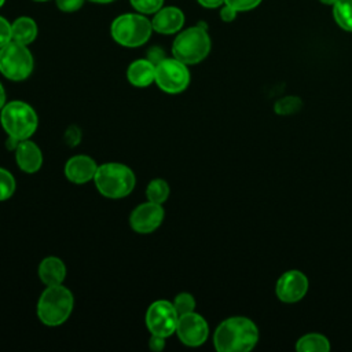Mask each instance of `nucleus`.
<instances>
[{"label": "nucleus", "instance_id": "obj_7", "mask_svg": "<svg viewBox=\"0 0 352 352\" xmlns=\"http://www.w3.org/2000/svg\"><path fill=\"white\" fill-rule=\"evenodd\" d=\"M33 56L28 45L11 40L0 48V73L11 81H23L33 72Z\"/></svg>", "mask_w": 352, "mask_h": 352}, {"label": "nucleus", "instance_id": "obj_4", "mask_svg": "<svg viewBox=\"0 0 352 352\" xmlns=\"http://www.w3.org/2000/svg\"><path fill=\"white\" fill-rule=\"evenodd\" d=\"M0 122L8 136L18 140L30 139L38 126L36 110L22 100H11L0 110Z\"/></svg>", "mask_w": 352, "mask_h": 352}, {"label": "nucleus", "instance_id": "obj_25", "mask_svg": "<svg viewBox=\"0 0 352 352\" xmlns=\"http://www.w3.org/2000/svg\"><path fill=\"white\" fill-rule=\"evenodd\" d=\"M132 7L140 14H155L162 8L164 0H129Z\"/></svg>", "mask_w": 352, "mask_h": 352}, {"label": "nucleus", "instance_id": "obj_33", "mask_svg": "<svg viewBox=\"0 0 352 352\" xmlns=\"http://www.w3.org/2000/svg\"><path fill=\"white\" fill-rule=\"evenodd\" d=\"M205 8H217L224 4V0H197Z\"/></svg>", "mask_w": 352, "mask_h": 352}, {"label": "nucleus", "instance_id": "obj_39", "mask_svg": "<svg viewBox=\"0 0 352 352\" xmlns=\"http://www.w3.org/2000/svg\"><path fill=\"white\" fill-rule=\"evenodd\" d=\"M34 1H47V0H34Z\"/></svg>", "mask_w": 352, "mask_h": 352}, {"label": "nucleus", "instance_id": "obj_16", "mask_svg": "<svg viewBox=\"0 0 352 352\" xmlns=\"http://www.w3.org/2000/svg\"><path fill=\"white\" fill-rule=\"evenodd\" d=\"M128 81L138 88L148 87L155 81V65L146 59L133 60L126 69Z\"/></svg>", "mask_w": 352, "mask_h": 352}, {"label": "nucleus", "instance_id": "obj_35", "mask_svg": "<svg viewBox=\"0 0 352 352\" xmlns=\"http://www.w3.org/2000/svg\"><path fill=\"white\" fill-rule=\"evenodd\" d=\"M4 104H6V91L3 88V84L0 82V110L3 109Z\"/></svg>", "mask_w": 352, "mask_h": 352}, {"label": "nucleus", "instance_id": "obj_19", "mask_svg": "<svg viewBox=\"0 0 352 352\" xmlns=\"http://www.w3.org/2000/svg\"><path fill=\"white\" fill-rule=\"evenodd\" d=\"M298 352H327L330 351V341L319 333H308L300 337L296 342Z\"/></svg>", "mask_w": 352, "mask_h": 352}, {"label": "nucleus", "instance_id": "obj_26", "mask_svg": "<svg viewBox=\"0 0 352 352\" xmlns=\"http://www.w3.org/2000/svg\"><path fill=\"white\" fill-rule=\"evenodd\" d=\"M261 3V0H224V4L231 6L232 8H235L238 12L239 11H249L256 8L258 4Z\"/></svg>", "mask_w": 352, "mask_h": 352}, {"label": "nucleus", "instance_id": "obj_3", "mask_svg": "<svg viewBox=\"0 0 352 352\" xmlns=\"http://www.w3.org/2000/svg\"><path fill=\"white\" fill-rule=\"evenodd\" d=\"M73 293L63 285L47 286L37 301V316L45 326H59L72 315Z\"/></svg>", "mask_w": 352, "mask_h": 352}, {"label": "nucleus", "instance_id": "obj_11", "mask_svg": "<svg viewBox=\"0 0 352 352\" xmlns=\"http://www.w3.org/2000/svg\"><path fill=\"white\" fill-rule=\"evenodd\" d=\"M165 212L161 204L147 201L136 206L129 216V226L138 234H151L164 221Z\"/></svg>", "mask_w": 352, "mask_h": 352}, {"label": "nucleus", "instance_id": "obj_15", "mask_svg": "<svg viewBox=\"0 0 352 352\" xmlns=\"http://www.w3.org/2000/svg\"><path fill=\"white\" fill-rule=\"evenodd\" d=\"M151 25L161 34H173L183 28L184 14L177 7H164L155 12Z\"/></svg>", "mask_w": 352, "mask_h": 352}, {"label": "nucleus", "instance_id": "obj_27", "mask_svg": "<svg viewBox=\"0 0 352 352\" xmlns=\"http://www.w3.org/2000/svg\"><path fill=\"white\" fill-rule=\"evenodd\" d=\"M12 40V33H11V23L0 16V48L4 47L7 43Z\"/></svg>", "mask_w": 352, "mask_h": 352}, {"label": "nucleus", "instance_id": "obj_30", "mask_svg": "<svg viewBox=\"0 0 352 352\" xmlns=\"http://www.w3.org/2000/svg\"><path fill=\"white\" fill-rule=\"evenodd\" d=\"M166 56H165V52L162 51V48L160 47H151L148 51H147V59L150 62H153L154 65H158L161 60H164Z\"/></svg>", "mask_w": 352, "mask_h": 352}, {"label": "nucleus", "instance_id": "obj_34", "mask_svg": "<svg viewBox=\"0 0 352 352\" xmlns=\"http://www.w3.org/2000/svg\"><path fill=\"white\" fill-rule=\"evenodd\" d=\"M19 142H21V140H18V139H15V138H12V136H8L7 140H6V148L10 150V151H15L16 147H18V144H19Z\"/></svg>", "mask_w": 352, "mask_h": 352}, {"label": "nucleus", "instance_id": "obj_21", "mask_svg": "<svg viewBox=\"0 0 352 352\" xmlns=\"http://www.w3.org/2000/svg\"><path fill=\"white\" fill-rule=\"evenodd\" d=\"M170 194V187L164 179H153L146 187V198L147 201L155 204H164Z\"/></svg>", "mask_w": 352, "mask_h": 352}, {"label": "nucleus", "instance_id": "obj_29", "mask_svg": "<svg viewBox=\"0 0 352 352\" xmlns=\"http://www.w3.org/2000/svg\"><path fill=\"white\" fill-rule=\"evenodd\" d=\"M84 0H56V6L59 10L65 12H73L82 7Z\"/></svg>", "mask_w": 352, "mask_h": 352}, {"label": "nucleus", "instance_id": "obj_32", "mask_svg": "<svg viewBox=\"0 0 352 352\" xmlns=\"http://www.w3.org/2000/svg\"><path fill=\"white\" fill-rule=\"evenodd\" d=\"M236 14H238V11H236L235 8H232L231 6H227V4H224V6L221 7V10H220V18H221L224 22H231V21H234V19L236 18Z\"/></svg>", "mask_w": 352, "mask_h": 352}, {"label": "nucleus", "instance_id": "obj_5", "mask_svg": "<svg viewBox=\"0 0 352 352\" xmlns=\"http://www.w3.org/2000/svg\"><path fill=\"white\" fill-rule=\"evenodd\" d=\"M210 51V37L205 28L192 26L176 36L172 44V55L186 65L204 60Z\"/></svg>", "mask_w": 352, "mask_h": 352}, {"label": "nucleus", "instance_id": "obj_31", "mask_svg": "<svg viewBox=\"0 0 352 352\" xmlns=\"http://www.w3.org/2000/svg\"><path fill=\"white\" fill-rule=\"evenodd\" d=\"M148 348L154 352H161L165 348V338L161 336L151 334V338L148 340Z\"/></svg>", "mask_w": 352, "mask_h": 352}, {"label": "nucleus", "instance_id": "obj_10", "mask_svg": "<svg viewBox=\"0 0 352 352\" xmlns=\"http://www.w3.org/2000/svg\"><path fill=\"white\" fill-rule=\"evenodd\" d=\"M175 333L184 345L199 346L208 340L209 326L202 315L192 311L179 316Z\"/></svg>", "mask_w": 352, "mask_h": 352}, {"label": "nucleus", "instance_id": "obj_12", "mask_svg": "<svg viewBox=\"0 0 352 352\" xmlns=\"http://www.w3.org/2000/svg\"><path fill=\"white\" fill-rule=\"evenodd\" d=\"M308 278L298 270L283 272L275 285V293L283 302L292 304L304 298L308 292Z\"/></svg>", "mask_w": 352, "mask_h": 352}, {"label": "nucleus", "instance_id": "obj_36", "mask_svg": "<svg viewBox=\"0 0 352 352\" xmlns=\"http://www.w3.org/2000/svg\"><path fill=\"white\" fill-rule=\"evenodd\" d=\"M320 3H323V4H326V6H333L337 0H319Z\"/></svg>", "mask_w": 352, "mask_h": 352}, {"label": "nucleus", "instance_id": "obj_8", "mask_svg": "<svg viewBox=\"0 0 352 352\" xmlns=\"http://www.w3.org/2000/svg\"><path fill=\"white\" fill-rule=\"evenodd\" d=\"M166 94H180L190 84V72L186 63L176 58H165L155 65V81Z\"/></svg>", "mask_w": 352, "mask_h": 352}, {"label": "nucleus", "instance_id": "obj_1", "mask_svg": "<svg viewBox=\"0 0 352 352\" xmlns=\"http://www.w3.org/2000/svg\"><path fill=\"white\" fill-rule=\"evenodd\" d=\"M258 341L256 323L246 316L224 319L214 330L213 345L219 352H248Z\"/></svg>", "mask_w": 352, "mask_h": 352}, {"label": "nucleus", "instance_id": "obj_17", "mask_svg": "<svg viewBox=\"0 0 352 352\" xmlns=\"http://www.w3.org/2000/svg\"><path fill=\"white\" fill-rule=\"evenodd\" d=\"M38 278L45 286L62 285L66 278L65 263L55 256L45 257L38 265Z\"/></svg>", "mask_w": 352, "mask_h": 352}, {"label": "nucleus", "instance_id": "obj_14", "mask_svg": "<svg viewBox=\"0 0 352 352\" xmlns=\"http://www.w3.org/2000/svg\"><path fill=\"white\" fill-rule=\"evenodd\" d=\"M15 153V161L25 173H34L43 165V153L40 147L30 139L21 140Z\"/></svg>", "mask_w": 352, "mask_h": 352}, {"label": "nucleus", "instance_id": "obj_2", "mask_svg": "<svg viewBox=\"0 0 352 352\" xmlns=\"http://www.w3.org/2000/svg\"><path fill=\"white\" fill-rule=\"evenodd\" d=\"M98 191L110 199H121L129 195L136 184L133 170L121 162H106L98 165L94 176Z\"/></svg>", "mask_w": 352, "mask_h": 352}, {"label": "nucleus", "instance_id": "obj_6", "mask_svg": "<svg viewBox=\"0 0 352 352\" xmlns=\"http://www.w3.org/2000/svg\"><path fill=\"white\" fill-rule=\"evenodd\" d=\"M153 25L142 14H122L117 16L110 28L111 37L122 47H140L151 36Z\"/></svg>", "mask_w": 352, "mask_h": 352}, {"label": "nucleus", "instance_id": "obj_13", "mask_svg": "<svg viewBox=\"0 0 352 352\" xmlns=\"http://www.w3.org/2000/svg\"><path fill=\"white\" fill-rule=\"evenodd\" d=\"M98 164L94 158L85 154L73 155L65 164V176L74 184H84L94 180Z\"/></svg>", "mask_w": 352, "mask_h": 352}, {"label": "nucleus", "instance_id": "obj_24", "mask_svg": "<svg viewBox=\"0 0 352 352\" xmlns=\"http://www.w3.org/2000/svg\"><path fill=\"white\" fill-rule=\"evenodd\" d=\"M177 315H184V314H188V312H192L195 309V298L192 294L190 293H179L175 300L172 301Z\"/></svg>", "mask_w": 352, "mask_h": 352}, {"label": "nucleus", "instance_id": "obj_18", "mask_svg": "<svg viewBox=\"0 0 352 352\" xmlns=\"http://www.w3.org/2000/svg\"><path fill=\"white\" fill-rule=\"evenodd\" d=\"M11 33L14 41L28 45L33 43L37 36V25L32 18L21 16L11 23Z\"/></svg>", "mask_w": 352, "mask_h": 352}, {"label": "nucleus", "instance_id": "obj_22", "mask_svg": "<svg viewBox=\"0 0 352 352\" xmlns=\"http://www.w3.org/2000/svg\"><path fill=\"white\" fill-rule=\"evenodd\" d=\"M302 107V100L298 96H283L274 104V111L279 116H289L298 113Z\"/></svg>", "mask_w": 352, "mask_h": 352}, {"label": "nucleus", "instance_id": "obj_23", "mask_svg": "<svg viewBox=\"0 0 352 352\" xmlns=\"http://www.w3.org/2000/svg\"><path fill=\"white\" fill-rule=\"evenodd\" d=\"M16 183L11 172L4 168H0V201H6L12 197L15 192Z\"/></svg>", "mask_w": 352, "mask_h": 352}, {"label": "nucleus", "instance_id": "obj_20", "mask_svg": "<svg viewBox=\"0 0 352 352\" xmlns=\"http://www.w3.org/2000/svg\"><path fill=\"white\" fill-rule=\"evenodd\" d=\"M333 15L341 29L352 32V0H337L333 4Z\"/></svg>", "mask_w": 352, "mask_h": 352}, {"label": "nucleus", "instance_id": "obj_37", "mask_svg": "<svg viewBox=\"0 0 352 352\" xmlns=\"http://www.w3.org/2000/svg\"><path fill=\"white\" fill-rule=\"evenodd\" d=\"M89 1H94V3H102V4H104V3H111V1H114V0H89Z\"/></svg>", "mask_w": 352, "mask_h": 352}, {"label": "nucleus", "instance_id": "obj_9", "mask_svg": "<svg viewBox=\"0 0 352 352\" xmlns=\"http://www.w3.org/2000/svg\"><path fill=\"white\" fill-rule=\"evenodd\" d=\"M179 315L173 304L168 300L154 301L146 311L144 322L151 334L161 336L164 338L172 336L176 331Z\"/></svg>", "mask_w": 352, "mask_h": 352}, {"label": "nucleus", "instance_id": "obj_38", "mask_svg": "<svg viewBox=\"0 0 352 352\" xmlns=\"http://www.w3.org/2000/svg\"><path fill=\"white\" fill-rule=\"evenodd\" d=\"M4 1H6V0H0V8H1V6L4 4Z\"/></svg>", "mask_w": 352, "mask_h": 352}, {"label": "nucleus", "instance_id": "obj_28", "mask_svg": "<svg viewBox=\"0 0 352 352\" xmlns=\"http://www.w3.org/2000/svg\"><path fill=\"white\" fill-rule=\"evenodd\" d=\"M80 140H81V131L78 129V126L76 125L69 126L65 132V142L67 143V146L74 147L80 143Z\"/></svg>", "mask_w": 352, "mask_h": 352}]
</instances>
